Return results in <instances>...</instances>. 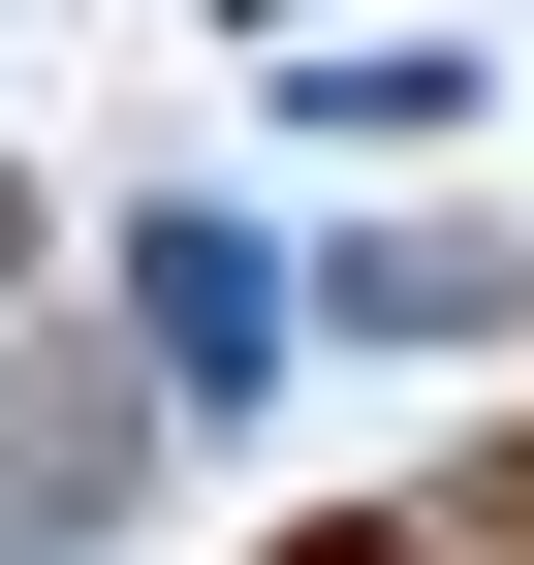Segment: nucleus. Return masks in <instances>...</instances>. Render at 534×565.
<instances>
[{
	"label": "nucleus",
	"instance_id": "nucleus-1",
	"mask_svg": "<svg viewBox=\"0 0 534 565\" xmlns=\"http://www.w3.org/2000/svg\"><path fill=\"white\" fill-rule=\"evenodd\" d=\"M284 565H409V534H284Z\"/></svg>",
	"mask_w": 534,
	"mask_h": 565
},
{
	"label": "nucleus",
	"instance_id": "nucleus-2",
	"mask_svg": "<svg viewBox=\"0 0 534 565\" xmlns=\"http://www.w3.org/2000/svg\"><path fill=\"white\" fill-rule=\"evenodd\" d=\"M503 503H534V471H503Z\"/></svg>",
	"mask_w": 534,
	"mask_h": 565
}]
</instances>
